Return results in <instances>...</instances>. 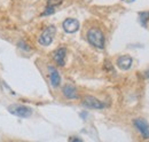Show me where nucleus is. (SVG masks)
Returning <instances> with one entry per match:
<instances>
[{
	"instance_id": "nucleus-1",
	"label": "nucleus",
	"mask_w": 149,
	"mask_h": 142,
	"mask_svg": "<svg viewBox=\"0 0 149 142\" xmlns=\"http://www.w3.org/2000/svg\"><path fill=\"white\" fill-rule=\"evenodd\" d=\"M87 40L88 42L96 47V48H100L102 49L104 47V42H106V39H104V35L103 32L97 29V28H91L88 31H87Z\"/></svg>"
},
{
	"instance_id": "nucleus-2",
	"label": "nucleus",
	"mask_w": 149,
	"mask_h": 142,
	"mask_svg": "<svg viewBox=\"0 0 149 142\" xmlns=\"http://www.w3.org/2000/svg\"><path fill=\"white\" fill-rule=\"evenodd\" d=\"M8 111L9 113L19 117V118H29L32 115V109L30 106H21V104H12L8 106Z\"/></svg>"
},
{
	"instance_id": "nucleus-3",
	"label": "nucleus",
	"mask_w": 149,
	"mask_h": 142,
	"mask_svg": "<svg viewBox=\"0 0 149 142\" xmlns=\"http://www.w3.org/2000/svg\"><path fill=\"white\" fill-rule=\"evenodd\" d=\"M56 28L54 25H49L47 28L44 29V31L41 32V35L39 37V44L41 46H49L55 37Z\"/></svg>"
},
{
	"instance_id": "nucleus-4",
	"label": "nucleus",
	"mask_w": 149,
	"mask_h": 142,
	"mask_svg": "<svg viewBox=\"0 0 149 142\" xmlns=\"http://www.w3.org/2000/svg\"><path fill=\"white\" fill-rule=\"evenodd\" d=\"M62 26L67 33H74L79 30V22L76 18H65L62 23Z\"/></svg>"
},
{
	"instance_id": "nucleus-5",
	"label": "nucleus",
	"mask_w": 149,
	"mask_h": 142,
	"mask_svg": "<svg viewBox=\"0 0 149 142\" xmlns=\"http://www.w3.org/2000/svg\"><path fill=\"white\" fill-rule=\"evenodd\" d=\"M83 106H86V108H90V109H103V108H106V104L102 101L97 100L94 96H90V95L84 97Z\"/></svg>"
},
{
	"instance_id": "nucleus-6",
	"label": "nucleus",
	"mask_w": 149,
	"mask_h": 142,
	"mask_svg": "<svg viewBox=\"0 0 149 142\" xmlns=\"http://www.w3.org/2000/svg\"><path fill=\"white\" fill-rule=\"evenodd\" d=\"M133 124L135 126V128L140 132L143 139H149V124L145 119H141V118L134 119Z\"/></svg>"
},
{
	"instance_id": "nucleus-7",
	"label": "nucleus",
	"mask_w": 149,
	"mask_h": 142,
	"mask_svg": "<svg viewBox=\"0 0 149 142\" xmlns=\"http://www.w3.org/2000/svg\"><path fill=\"white\" fill-rule=\"evenodd\" d=\"M132 57L130 55H122L117 58V65L120 70H129L132 65Z\"/></svg>"
},
{
	"instance_id": "nucleus-8",
	"label": "nucleus",
	"mask_w": 149,
	"mask_h": 142,
	"mask_svg": "<svg viewBox=\"0 0 149 142\" xmlns=\"http://www.w3.org/2000/svg\"><path fill=\"white\" fill-rule=\"evenodd\" d=\"M48 72H49V80H51V84L53 87H58L60 84H61V77H60V73L58 71L56 70L54 67L49 65L48 67Z\"/></svg>"
},
{
	"instance_id": "nucleus-9",
	"label": "nucleus",
	"mask_w": 149,
	"mask_h": 142,
	"mask_svg": "<svg viewBox=\"0 0 149 142\" xmlns=\"http://www.w3.org/2000/svg\"><path fill=\"white\" fill-rule=\"evenodd\" d=\"M65 56H67L65 47H61V48L56 49L54 53V61L56 62V64L60 67H63L65 64Z\"/></svg>"
},
{
	"instance_id": "nucleus-10",
	"label": "nucleus",
	"mask_w": 149,
	"mask_h": 142,
	"mask_svg": "<svg viewBox=\"0 0 149 142\" xmlns=\"http://www.w3.org/2000/svg\"><path fill=\"white\" fill-rule=\"evenodd\" d=\"M63 95L69 99V100H74V99H78V93H77V88L74 86L71 85H65L63 87Z\"/></svg>"
},
{
	"instance_id": "nucleus-11",
	"label": "nucleus",
	"mask_w": 149,
	"mask_h": 142,
	"mask_svg": "<svg viewBox=\"0 0 149 142\" xmlns=\"http://www.w3.org/2000/svg\"><path fill=\"white\" fill-rule=\"evenodd\" d=\"M139 19H140V23L143 26H146L149 19V12H142V13H140L139 14Z\"/></svg>"
},
{
	"instance_id": "nucleus-12",
	"label": "nucleus",
	"mask_w": 149,
	"mask_h": 142,
	"mask_svg": "<svg viewBox=\"0 0 149 142\" xmlns=\"http://www.w3.org/2000/svg\"><path fill=\"white\" fill-rule=\"evenodd\" d=\"M62 2H63V0H47V6L46 7L55 8L56 6H60Z\"/></svg>"
},
{
	"instance_id": "nucleus-13",
	"label": "nucleus",
	"mask_w": 149,
	"mask_h": 142,
	"mask_svg": "<svg viewBox=\"0 0 149 142\" xmlns=\"http://www.w3.org/2000/svg\"><path fill=\"white\" fill-rule=\"evenodd\" d=\"M55 12V8H51V7H46L45 12L41 13V16H48V15H52L53 13Z\"/></svg>"
},
{
	"instance_id": "nucleus-14",
	"label": "nucleus",
	"mask_w": 149,
	"mask_h": 142,
	"mask_svg": "<svg viewBox=\"0 0 149 142\" xmlns=\"http://www.w3.org/2000/svg\"><path fill=\"white\" fill-rule=\"evenodd\" d=\"M19 47H21L22 49H24V51H29V49H30V48H29V46H28L24 41H21V42H19Z\"/></svg>"
},
{
	"instance_id": "nucleus-15",
	"label": "nucleus",
	"mask_w": 149,
	"mask_h": 142,
	"mask_svg": "<svg viewBox=\"0 0 149 142\" xmlns=\"http://www.w3.org/2000/svg\"><path fill=\"white\" fill-rule=\"evenodd\" d=\"M69 142H83V140L79 139L78 136H70L69 138Z\"/></svg>"
},
{
	"instance_id": "nucleus-16",
	"label": "nucleus",
	"mask_w": 149,
	"mask_h": 142,
	"mask_svg": "<svg viewBox=\"0 0 149 142\" xmlns=\"http://www.w3.org/2000/svg\"><path fill=\"white\" fill-rule=\"evenodd\" d=\"M145 77H146L147 79H149V70H147L146 72H145Z\"/></svg>"
},
{
	"instance_id": "nucleus-17",
	"label": "nucleus",
	"mask_w": 149,
	"mask_h": 142,
	"mask_svg": "<svg viewBox=\"0 0 149 142\" xmlns=\"http://www.w3.org/2000/svg\"><path fill=\"white\" fill-rule=\"evenodd\" d=\"M133 1H135V0H126V2H133Z\"/></svg>"
}]
</instances>
